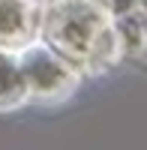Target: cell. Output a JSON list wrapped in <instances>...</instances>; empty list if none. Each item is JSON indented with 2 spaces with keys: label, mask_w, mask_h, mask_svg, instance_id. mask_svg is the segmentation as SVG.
I'll use <instances>...</instances> for the list:
<instances>
[{
  "label": "cell",
  "mask_w": 147,
  "mask_h": 150,
  "mask_svg": "<svg viewBox=\"0 0 147 150\" xmlns=\"http://www.w3.org/2000/svg\"><path fill=\"white\" fill-rule=\"evenodd\" d=\"M39 36L75 69H105L123 54L117 18L99 0H48L39 6Z\"/></svg>",
  "instance_id": "obj_1"
},
{
  "label": "cell",
  "mask_w": 147,
  "mask_h": 150,
  "mask_svg": "<svg viewBox=\"0 0 147 150\" xmlns=\"http://www.w3.org/2000/svg\"><path fill=\"white\" fill-rule=\"evenodd\" d=\"M15 54H18L24 87H27V99L30 96H39V99L66 96L78 81V69L45 42L30 39L27 45L15 48Z\"/></svg>",
  "instance_id": "obj_2"
},
{
  "label": "cell",
  "mask_w": 147,
  "mask_h": 150,
  "mask_svg": "<svg viewBox=\"0 0 147 150\" xmlns=\"http://www.w3.org/2000/svg\"><path fill=\"white\" fill-rule=\"evenodd\" d=\"M39 6L36 0H0V45L21 48L36 39Z\"/></svg>",
  "instance_id": "obj_3"
},
{
  "label": "cell",
  "mask_w": 147,
  "mask_h": 150,
  "mask_svg": "<svg viewBox=\"0 0 147 150\" xmlns=\"http://www.w3.org/2000/svg\"><path fill=\"white\" fill-rule=\"evenodd\" d=\"M24 99H27V87H24V78H21L18 54H15V48L0 45V108H15Z\"/></svg>",
  "instance_id": "obj_4"
}]
</instances>
